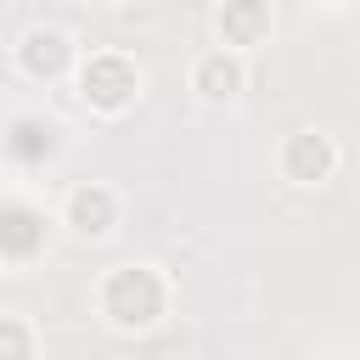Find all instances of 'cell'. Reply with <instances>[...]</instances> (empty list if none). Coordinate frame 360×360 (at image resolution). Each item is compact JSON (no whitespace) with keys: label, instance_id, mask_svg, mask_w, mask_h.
<instances>
[{"label":"cell","instance_id":"cell-3","mask_svg":"<svg viewBox=\"0 0 360 360\" xmlns=\"http://www.w3.org/2000/svg\"><path fill=\"white\" fill-rule=\"evenodd\" d=\"M338 163H343V152H338V141L326 135V129H292L287 141H281V152H276V169H281V180L287 186H326L332 174H338Z\"/></svg>","mask_w":360,"mask_h":360},{"label":"cell","instance_id":"cell-8","mask_svg":"<svg viewBox=\"0 0 360 360\" xmlns=\"http://www.w3.org/2000/svg\"><path fill=\"white\" fill-rule=\"evenodd\" d=\"M45 248V214L34 202H0V264H34Z\"/></svg>","mask_w":360,"mask_h":360},{"label":"cell","instance_id":"cell-12","mask_svg":"<svg viewBox=\"0 0 360 360\" xmlns=\"http://www.w3.org/2000/svg\"><path fill=\"white\" fill-rule=\"evenodd\" d=\"M287 6H309V0H287Z\"/></svg>","mask_w":360,"mask_h":360},{"label":"cell","instance_id":"cell-1","mask_svg":"<svg viewBox=\"0 0 360 360\" xmlns=\"http://www.w3.org/2000/svg\"><path fill=\"white\" fill-rule=\"evenodd\" d=\"M169 304H174V287L158 264H112L96 281V315L112 332H152L163 326Z\"/></svg>","mask_w":360,"mask_h":360},{"label":"cell","instance_id":"cell-10","mask_svg":"<svg viewBox=\"0 0 360 360\" xmlns=\"http://www.w3.org/2000/svg\"><path fill=\"white\" fill-rule=\"evenodd\" d=\"M0 360H39V338L22 315L0 309Z\"/></svg>","mask_w":360,"mask_h":360},{"label":"cell","instance_id":"cell-5","mask_svg":"<svg viewBox=\"0 0 360 360\" xmlns=\"http://www.w3.org/2000/svg\"><path fill=\"white\" fill-rule=\"evenodd\" d=\"M118 214H124V202H118V191L101 186V180H79V186L62 197V225H68L79 242H107V236L118 231Z\"/></svg>","mask_w":360,"mask_h":360},{"label":"cell","instance_id":"cell-6","mask_svg":"<svg viewBox=\"0 0 360 360\" xmlns=\"http://www.w3.org/2000/svg\"><path fill=\"white\" fill-rule=\"evenodd\" d=\"M191 90H197V101H208V107H231V101L248 90V56H236V51H225V45L202 51V56L191 62Z\"/></svg>","mask_w":360,"mask_h":360},{"label":"cell","instance_id":"cell-2","mask_svg":"<svg viewBox=\"0 0 360 360\" xmlns=\"http://www.w3.org/2000/svg\"><path fill=\"white\" fill-rule=\"evenodd\" d=\"M73 84H79V101H84L90 112L118 118V112H129L135 96H141V68H135L124 51H90V56H79Z\"/></svg>","mask_w":360,"mask_h":360},{"label":"cell","instance_id":"cell-11","mask_svg":"<svg viewBox=\"0 0 360 360\" xmlns=\"http://www.w3.org/2000/svg\"><path fill=\"white\" fill-rule=\"evenodd\" d=\"M84 6H107V11H112V6H124V0H84Z\"/></svg>","mask_w":360,"mask_h":360},{"label":"cell","instance_id":"cell-7","mask_svg":"<svg viewBox=\"0 0 360 360\" xmlns=\"http://www.w3.org/2000/svg\"><path fill=\"white\" fill-rule=\"evenodd\" d=\"M214 34L225 51L248 56L253 45L270 39V0H219L214 6Z\"/></svg>","mask_w":360,"mask_h":360},{"label":"cell","instance_id":"cell-4","mask_svg":"<svg viewBox=\"0 0 360 360\" xmlns=\"http://www.w3.org/2000/svg\"><path fill=\"white\" fill-rule=\"evenodd\" d=\"M79 45H73V34L68 28H56V22H34L22 39H17V68L28 73V79H39V84H56V79H73V68H79Z\"/></svg>","mask_w":360,"mask_h":360},{"label":"cell","instance_id":"cell-9","mask_svg":"<svg viewBox=\"0 0 360 360\" xmlns=\"http://www.w3.org/2000/svg\"><path fill=\"white\" fill-rule=\"evenodd\" d=\"M62 129L51 124V118H39V112H22V118H11L6 124V152L17 158V163H45L62 141H56Z\"/></svg>","mask_w":360,"mask_h":360}]
</instances>
